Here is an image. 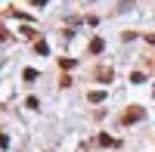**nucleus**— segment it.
<instances>
[{"instance_id":"f257e3e1","label":"nucleus","mask_w":155,"mask_h":152,"mask_svg":"<svg viewBox=\"0 0 155 152\" xmlns=\"http://www.w3.org/2000/svg\"><path fill=\"white\" fill-rule=\"evenodd\" d=\"M140 118H143V109H130V112L124 115V124H130V121H140Z\"/></svg>"}]
</instances>
